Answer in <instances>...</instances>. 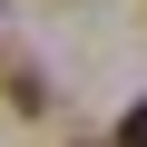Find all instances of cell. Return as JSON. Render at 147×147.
<instances>
[{
    "mask_svg": "<svg viewBox=\"0 0 147 147\" xmlns=\"http://www.w3.org/2000/svg\"><path fill=\"white\" fill-rule=\"evenodd\" d=\"M118 147H147V108H127V127H118Z\"/></svg>",
    "mask_w": 147,
    "mask_h": 147,
    "instance_id": "cell-1",
    "label": "cell"
}]
</instances>
